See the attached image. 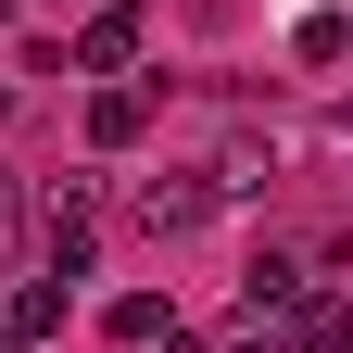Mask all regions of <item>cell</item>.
<instances>
[{"mask_svg":"<svg viewBox=\"0 0 353 353\" xmlns=\"http://www.w3.org/2000/svg\"><path fill=\"white\" fill-rule=\"evenodd\" d=\"M228 353H290V328H240V341H228Z\"/></svg>","mask_w":353,"mask_h":353,"instance_id":"12","label":"cell"},{"mask_svg":"<svg viewBox=\"0 0 353 353\" xmlns=\"http://www.w3.org/2000/svg\"><path fill=\"white\" fill-rule=\"evenodd\" d=\"M126 214H139L152 240H190L202 214H214V176H202V164H176V176H139V202H126Z\"/></svg>","mask_w":353,"mask_h":353,"instance_id":"1","label":"cell"},{"mask_svg":"<svg viewBox=\"0 0 353 353\" xmlns=\"http://www.w3.org/2000/svg\"><path fill=\"white\" fill-rule=\"evenodd\" d=\"M290 353H353V290H303L290 303Z\"/></svg>","mask_w":353,"mask_h":353,"instance_id":"5","label":"cell"},{"mask_svg":"<svg viewBox=\"0 0 353 353\" xmlns=\"http://www.w3.org/2000/svg\"><path fill=\"white\" fill-rule=\"evenodd\" d=\"M0 126H13V76H0Z\"/></svg>","mask_w":353,"mask_h":353,"instance_id":"13","label":"cell"},{"mask_svg":"<svg viewBox=\"0 0 353 353\" xmlns=\"http://www.w3.org/2000/svg\"><path fill=\"white\" fill-rule=\"evenodd\" d=\"M13 316H26V341H51V328H63V278H26V290H13Z\"/></svg>","mask_w":353,"mask_h":353,"instance_id":"10","label":"cell"},{"mask_svg":"<svg viewBox=\"0 0 353 353\" xmlns=\"http://www.w3.org/2000/svg\"><path fill=\"white\" fill-rule=\"evenodd\" d=\"M126 63H139V0H101L76 38V76H126Z\"/></svg>","mask_w":353,"mask_h":353,"instance_id":"4","label":"cell"},{"mask_svg":"<svg viewBox=\"0 0 353 353\" xmlns=\"http://www.w3.org/2000/svg\"><path fill=\"white\" fill-rule=\"evenodd\" d=\"M0 353H38V341H26V316H13V290H0Z\"/></svg>","mask_w":353,"mask_h":353,"instance_id":"11","label":"cell"},{"mask_svg":"<svg viewBox=\"0 0 353 353\" xmlns=\"http://www.w3.org/2000/svg\"><path fill=\"white\" fill-rule=\"evenodd\" d=\"M88 139H101V152H139L152 139V88L139 76H101V88H88Z\"/></svg>","mask_w":353,"mask_h":353,"instance_id":"3","label":"cell"},{"mask_svg":"<svg viewBox=\"0 0 353 353\" xmlns=\"http://www.w3.org/2000/svg\"><path fill=\"white\" fill-rule=\"evenodd\" d=\"M101 328H114V341H139V353H152V341L176 328V303H164V290H126V303H114V316H101Z\"/></svg>","mask_w":353,"mask_h":353,"instance_id":"7","label":"cell"},{"mask_svg":"<svg viewBox=\"0 0 353 353\" xmlns=\"http://www.w3.org/2000/svg\"><path fill=\"white\" fill-rule=\"evenodd\" d=\"M38 240H51V278H88V240H101L88 176H63V202H38Z\"/></svg>","mask_w":353,"mask_h":353,"instance_id":"2","label":"cell"},{"mask_svg":"<svg viewBox=\"0 0 353 353\" xmlns=\"http://www.w3.org/2000/svg\"><path fill=\"white\" fill-rule=\"evenodd\" d=\"M290 51H303V63H341V51H353V26H341V13H303V26H290Z\"/></svg>","mask_w":353,"mask_h":353,"instance_id":"9","label":"cell"},{"mask_svg":"<svg viewBox=\"0 0 353 353\" xmlns=\"http://www.w3.org/2000/svg\"><path fill=\"white\" fill-rule=\"evenodd\" d=\"M26 240H38V190H26V176H0V265H13Z\"/></svg>","mask_w":353,"mask_h":353,"instance_id":"8","label":"cell"},{"mask_svg":"<svg viewBox=\"0 0 353 353\" xmlns=\"http://www.w3.org/2000/svg\"><path fill=\"white\" fill-rule=\"evenodd\" d=\"M303 290H316V278H303V252H252V265H240V303H252V316H290Z\"/></svg>","mask_w":353,"mask_h":353,"instance_id":"6","label":"cell"},{"mask_svg":"<svg viewBox=\"0 0 353 353\" xmlns=\"http://www.w3.org/2000/svg\"><path fill=\"white\" fill-rule=\"evenodd\" d=\"M13 13H26V0H0V26H13Z\"/></svg>","mask_w":353,"mask_h":353,"instance_id":"14","label":"cell"}]
</instances>
